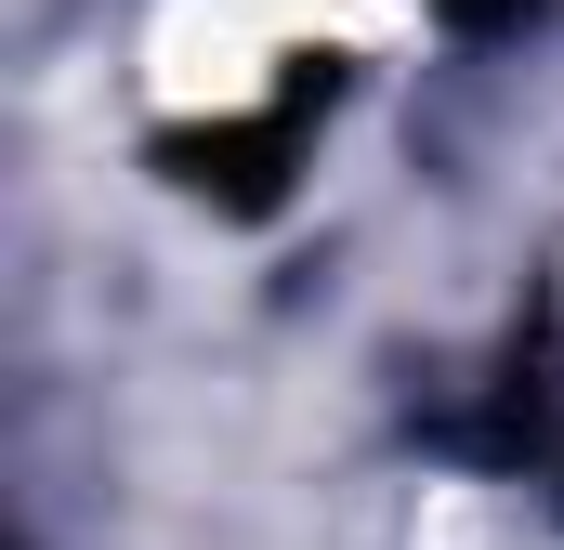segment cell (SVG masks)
Here are the masks:
<instances>
[{"mask_svg": "<svg viewBox=\"0 0 564 550\" xmlns=\"http://www.w3.org/2000/svg\"><path fill=\"white\" fill-rule=\"evenodd\" d=\"M341 106V53H289V79L250 106V119H197V132H158V170L237 223H263L289 197V170L315 157V119Z\"/></svg>", "mask_w": 564, "mask_h": 550, "instance_id": "1", "label": "cell"}, {"mask_svg": "<svg viewBox=\"0 0 564 550\" xmlns=\"http://www.w3.org/2000/svg\"><path fill=\"white\" fill-rule=\"evenodd\" d=\"M433 446L473 459V472H512V485H552L564 498V328L552 315L499 341V367L473 381V407L433 419Z\"/></svg>", "mask_w": 564, "mask_h": 550, "instance_id": "2", "label": "cell"}, {"mask_svg": "<svg viewBox=\"0 0 564 550\" xmlns=\"http://www.w3.org/2000/svg\"><path fill=\"white\" fill-rule=\"evenodd\" d=\"M433 13H446V26H459V40H499V26H525V13H539V0H433Z\"/></svg>", "mask_w": 564, "mask_h": 550, "instance_id": "3", "label": "cell"}]
</instances>
